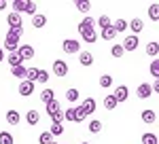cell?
<instances>
[{"mask_svg":"<svg viewBox=\"0 0 159 144\" xmlns=\"http://www.w3.org/2000/svg\"><path fill=\"white\" fill-rule=\"evenodd\" d=\"M21 34H24V25H21V28H9L7 38H4V49L11 51V53H15L17 47H19V38H21Z\"/></svg>","mask_w":159,"mask_h":144,"instance_id":"1","label":"cell"},{"mask_svg":"<svg viewBox=\"0 0 159 144\" xmlns=\"http://www.w3.org/2000/svg\"><path fill=\"white\" fill-rule=\"evenodd\" d=\"M15 53L19 55V60H21V61H24V60H32V57H34V47H32V45H19Z\"/></svg>","mask_w":159,"mask_h":144,"instance_id":"2","label":"cell"},{"mask_svg":"<svg viewBox=\"0 0 159 144\" xmlns=\"http://www.w3.org/2000/svg\"><path fill=\"white\" fill-rule=\"evenodd\" d=\"M61 49H64L66 53H79V51H81V43H79V40H72V38H68V40H64Z\"/></svg>","mask_w":159,"mask_h":144,"instance_id":"3","label":"cell"},{"mask_svg":"<svg viewBox=\"0 0 159 144\" xmlns=\"http://www.w3.org/2000/svg\"><path fill=\"white\" fill-rule=\"evenodd\" d=\"M53 74L55 76H66L68 74V64L61 61V60H55L53 61Z\"/></svg>","mask_w":159,"mask_h":144,"instance_id":"4","label":"cell"},{"mask_svg":"<svg viewBox=\"0 0 159 144\" xmlns=\"http://www.w3.org/2000/svg\"><path fill=\"white\" fill-rule=\"evenodd\" d=\"M127 96H129V89H127L125 85H119V87H117V91L112 93V97L117 100V104H119V102H125Z\"/></svg>","mask_w":159,"mask_h":144,"instance_id":"5","label":"cell"},{"mask_svg":"<svg viewBox=\"0 0 159 144\" xmlns=\"http://www.w3.org/2000/svg\"><path fill=\"white\" fill-rule=\"evenodd\" d=\"M81 108H83V112H85L87 117H89V115H93V112H96V100H93V97H87V100H83Z\"/></svg>","mask_w":159,"mask_h":144,"instance_id":"6","label":"cell"},{"mask_svg":"<svg viewBox=\"0 0 159 144\" xmlns=\"http://www.w3.org/2000/svg\"><path fill=\"white\" fill-rule=\"evenodd\" d=\"M123 51H136V47H138V36H127L125 40H123Z\"/></svg>","mask_w":159,"mask_h":144,"instance_id":"7","label":"cell"},{"mask_svg":"<svg viewBox=\"0 0 159 144\" xmlns=\"http://www.w3.org/2000/svg\"><path fill=\"white\" fill-rule=\"evenodd\" d=\"M19 93H21V96H32V93H34V83L21 81V83H19Z\"/></svg>","mask_w":159,"mask_h":144,"instance_id":"8","label":"cell"},{"mask_svg":"<svg viewBox=\"0 0 159 144\" xmlns=\"http://www.w3.org/2000/svg\"><path fill=\"white\" fill-rule=\"evenodd\" d=\"M7 24L11 25V28H21V15H17V13H9Z\"/></svg>","mask_w":159,"mask_h":144,"instance_id":"9","label":"cell"},{"mask_svg":"<svg viewBox=\"0 0 159 144\" xmlns=\"http://www.w3.org/2000/svg\"><path fill=\"white\" fill-rule=\"evenodd\" d=\"M136 93H138V97H142V100H144V97H151L153 89H151V85H148V83H142L140 87H138V91H136Z\"/></svg>","mask_w":159,"mask_h":144,"instance_id":"10","label":"cell"},{"mask_svg":"<svg viewBox=\"0 0 159 144\" xmlns=\"http://www.w3.org/2000/svg\"><path fill=\"white\" fill-rule=\"evenodd\" d=\"M127 28H132V32H134V36H136L138 32H142V28H144V25H142V19H140V17H134V19L127 24Z\"/></svg>","mask_w":159,"mask_h":144,"instance_id":"11","label":"cell"},{"mask_svg":"<svg viewBox=\"0 0 159 144\" xmlns=\"http://www.w3.org/2000/svg\"><path fill=\"white\" fill-rule=\"evenodd\" d=\"M93 25H96V19H91V17H85L81 24H79V32H85V30H93Z\"/></svg>","mask_w":159,"mask_h":144,"instance_id":"12","label":"cell"},{"mask_svg":"<svg viewBox=\"0 0 159 144\" xmlns=\"http://www.w3.org/2000/svg\"><path fill=\"white\" fill-rule=\"evenodd\" d=\"M79 61H81V66H91V64H93V55H91L89 51H83V53L79 55Z\"/></svg>","mask_w":159,"mask_h":144,"instance_id":"13","label":"cell"},{"mask_svg":"<svg viewBox=\"0 0 159 144\" xmlns=\"http://www.w3.org/2000/svg\"><path fill=\"white\" fill-rule=\"evenodd\" d=\"M25 121H28L30 125H36L38 121H40V115H38L36 110L32 108V110H28V115H25Z\"/></svg>","mask_w":159,"mask_h":144,"instance_id":"14","label":"cell"},{"mask_svg":"<svg viewBox=\"0 0 159 144\" xmlns=\"http://www.w3.org/2000/svg\"><path fill=\"white\" fill-rule=\"evenodd\" d=\"M40 100H43L45 104L53 102V100H55V93H53V89H49V87H47V89H43V93H40Z\"/></svg>","mask_w":159,"mask_h":144,"instance_id":"15","label":"cell"},{"mask_svg":"<svg viewBox=\"0 0 159 144\" xmlns=\"http://www.w3.org/2000/svg\"><path fill=\"white\" fill-rule=\"evenodd\" d=\"M19 119H21V117H19L17 110H9V112H7V123H9V125H17Z\"/></svg>","mask_w":159,"mask_h":144,"instance_id":"16","label":"cell"},{"mask_svg":"<svg viewBox=\"0 0 159 144\" xmlns=\"http://www.w3.org/2000/svg\"><path fill=\"white\" fill-rule=\"evenodd\" d=\"M81 36H83V40H85V43H96V40H98L96 30H85V32H81Z\"/></svg>","mask_w":159,"mask_h":144,"instance_id":"17","label":"cell"},{"mask_svg":"<svg viewBox=\"0 0 159 144\" xmlns=\"http://www.w3.org/2000/svg\"><path fill=\"white\" fill-rule=\"evenodd\" d=\"M142 121H144V123H155V121H157V112H155V110H144V112H142Z\"/></svg>","mask_w":159,"mask_h":144,"instance_id":"18","label":"cell"},{"mask_svg":"<svg viewBox=\"0 0 159 144\" xmlns=\"http://www.w3.org/2000/svg\"><path fill=\"white\" fill-rule=\"evenodd\" d=\"M45 106H47V115H55V112H60V110H61V106H60L57 100H53V102L45 104Z\"/></svg>","mask_w":159,"mask_h":144,"instance_id":"19","label":"cell"},{"mask_svg":"<svg viewBox=\"0 0 159 144\" xmlns=\"http://www.w3.org/2000/svg\"><path fill=\"white\" fill-rule=\"evenodd\" d=\"M36 79H38V68H28V70H25V81L36 83Z\"/></svg>","mask_w":159,"mask_h":144,"instance_id":"20","label":"cell"},{"mask_svg":"<svg viewBox=\"0 0 159 144\" xmlns=\"http://www.w3.org/2000/svg\"><path fill=\"white\" fill-rule=\"evenodd\" d=\"M25 4H28V0H15V2H13V9H15V11L13 13H17V15H19V13H25Z\"/></svg>","mask_w":159,"mask_h":144,"instance_id":"21","label":"cell"},{"mask_svg":"<svg viewBox=\"0 0 159 144\" xmlns=\"http://www.w3.org/2000/svg\"><path fill=\"white\" fill-rule=\"evenodd\" d=\"M25 70H28V68H24V64H21V66L11 68V74H13V76H17V79H25Z\"/></svg>","mask_w":159,"mask_h":144,"instance_id":"22","label":"cell"},{"mask_svg":"<svg viewBox=\"0 0 159 144\" xmlns=\"http://www.w3.org/2000/svg\"><path fill=\"white\" fill-rule=\"evenodd\" d=\"M104 108H106V110H115V108H117V100L112 97V93L104 97Z\"/></svg>","mask_w":159,"mask_h":144,"instance_id":"23","label":"cell"},{"mask_svg":"<svg viewBox=\"0 0 159 144\" xmlns=\"http://www.w3.org/2000/svg\"><path fill=\"white\" fill-rule=\"evenodd\" d=\"M49 133L53 138H55V136H61V133H64V125H61V123H53L49 127Z\"/></svg>","mask_w":159,"mask_h":144,"instance_id":"24","label":"cell"},{"mask_svg":"<svg viewBox=\"0 0 159 144\" xmlns=\"http://www.w3.org/2000/svg\"><path fill=\"white\" fill-rule=\"evenodd\" d=\"M87 115L83 112V108L81 106H74V123H81V121H85Z\"/></svg>","mask_w":159,"mask_h":144,"instance_id":"25","label":"cell"},{"mask_svg":"<svg viewBox=\"0 0 159 144\" xmlns=\"http://www.w3.org/2000/svg\"><path fill=\"white\" fill-rule=\"evenodd\" d=\"M45 24H47V17H45V15H34V17H32V25H34V28H43Z\"/></svg>","mask_w":159,"mask_h":144,"instance_id":"26","label":"cell"},{"mask_svg":"<svg viewBox=\"0 0 159 144\" xmlns=\"http://www.w3.org/2000/svg\"><path fill=\"white\" fill-rule=\"evenodd\" d=\"M115 36H117V32H115V28H112V25L102 30V38H104V40H112Z\"/></svg>","mask_w":159,"mask_h":144,"instance_id":"27","label":"cell"},{"mask_svg":"<svg viewBox=\"0 0 159 144\" xmlns=\"http://www.w3.org/2000/svg\"><path fill=\"white\" fill-rule=\"evenodd\" d=\"M148 15H151V19H153V21H157V19H159V4H157V2H153V4H151Z\"/></svg>","mask_w":159,"mask_h":144,"instance_id":"28","label":"cell"},{"mask_svg":"<svg viewBox=\"0 0 159 144\" xmlns=\"http://www.w3.org/2000/svg\"><path fill=\"white\" fill-rule=\"evenodd\" d=\"M147 53L151 55V57H157V53H159V45H157V43H148V45H147Z\"/></svg>","mask_w":159,"mask_h":144,"instance_id":"29","label":"cell"},{"mask_svg":"<svg viewBox=\"0 0 159 144\" xmlns=\"http://www.w3.org/2000/svg\"><path fill=\"white\" fill-rule=\"evenodd\" d=\"M0 144H15V140L9 132H0Z\"/></svg>","mask_w":159,"mask_h":144,"instance_id":"30","label":"cell"},{"mask_svg":"<svg viewBox=\"0 0 159 144\" xmlns=\"http://www.w3.org/2000/svg\"><path fill=\"white\" fill-rule=\"evenodd\" d=\"M74 7H76V9H79L81 13H87L89 9H91V2H87V0H79V2H76Z\"/></svg>","mask_w":159,"mask_h":144,"instance_id":"31","label":"cell"},{"mask_svg":"<svg viewBox=\"0 0 159 144\" xmlns=\"http://www.w3.org/2000/svg\"><path fill=\"white\" fill-rule=\"evenodd\" d=\"M112 28H115V32H123V30H127V21L125 19H117L112 24Z\"/></svg>","mask_w":159,"mask_h":144,"instance_id":"32","label":"cell"},{"mask_svg":"<svg viewBox=\"0 0 159 144\" xmlns=\"http://www.w3.org/2000/svg\"><path fill=\"white\" fill-rule=\"evenodd\" d=\"M38 142H40V144H51V142H53V136H51L49 132H43L40 136H38Z\"/></svg>","mask_w":159,"mask_h":144,"instance_id":"33","label":"cell"},{"mask_svg":"<svg viewBox=\"0 0 159 144\" xmlns=\"http://www.w3.org/2000/svg\"><path fill=\"white\" fill-rule=\"evenodd\" d=\"M110 85H112V76H108V74H104V76H100V87H104V89H108Z\"/></svg>","mask_w":159,"mask_h":144,"instance_id":"34","label":"cell"},{"mask_svg":"<svg viewBox=\"0 0 159 144\" xmlns=\"http://www.w3.org/2000/svg\"><path fill=\"white\" fill-rule=\"evenodd\" d=\"M142 144H157V136L155 133H144L142 136Z\"/></svg>","mask_w":159,"mask_h":144,"instance_id":"35","label":"cell"},{"mask_svg":"<svg viewBox=\"0 0 159 144\" xmlns=\"http://www.w3.org/2000/svg\"><path fill=\"white\" fill-rule=\"evenodd\" d=\"M9 64H11V68H15V66H21L24 61L19 60V55H17V53H11V55H9Z\"/></svg>","mask_w":159,"mask_h":144,"instance_id":"36","label":"cell"},{"mask_svg":"<svg viewBox=\"0 0 159 144\" xmlns=\"http://www.w3.org/2000/svg\"><path fill=\"white\" fill-rule=\"evenodd\" d=\"M110 53H112V57H117V60H119V57H121V55L125 53V51H123V47H121V45H112Z\"/></svg>","mask_w":159,"mask_h":144,"instance_id":"37","label":"cell"},{"mask_svg":"<svg viewBox=\"0 0 159 144\" xmlns=\"http://www.w3.org/2000/svg\"><path fill=\"white\" fill-rule=\"evenodd\" d=\"M98 24H100V28H102V30H104V28H110V25H112V24H110V17H108V15H102V17L98 19Z\"/></svg>","mask_w":159,"mask_h":144,"instance_id":"38","label":"cell"},{"mask_svg":"<svg viewBox=\"0 0 159 144\" xmlns=\"http://www.w3.org/2000/svg\"><path fill=\"white\" fill-rule=\"evenodd\" d=\"M100 129H102V123L100 121H91L89 123V132L91 133H100Z\"/></svg>","mask_w":159,"mask_h":144,"instance_id":"39","label":"cell"},{"mask_svg":"<svg viewBox=\"0 0 159 144\" xmlns=\"http://www.w3.org/2000/svg\"><path fill=\"white\" fill-rule=\"evenodd\" d=\"M66 97H68L70 102H76V100H79V91H76V89H68V91H66Z\"/></svg>","mask_w":159,"mask_h":144,"instance_id":"40","label":"cell"},{"mask_svg":"<svg viewBox=\"0 0 159 144\" xmlns=\"http://www.w3.org/2000/svg\"><path fill=\"white\" fill-rule=\"evenodd\" d=\"M64 121H74V108H66L64 110Z\"/></svg>","mask_w":159,"mask_h":144,"instance_id":"41","label":"cell"},{"mask_svg":"<svg viewBox=\"0 0 159 144\" xmlns=\"http://www.w3.org/2000/svg\"><path fill=\"white\" fill-rule=\"evenodd\" d=\"M25 13L36 15V2H30V0H28V4H25Z\"/></svg>","mask_w":159,"mask_h":144,"instance_id":"42","label":"cell"},{"mask_svg":"<svg viewBox=\"0 0 159 144\" xmlns=\"http://www.w3.org/2000/svg\"><path fill=\"white\" fill-rule=\"evenodd\" d=\"M36 81L47 83V81H49V72H47V70H38V79H36Z\"/></svg>","mask_w":159,"mask_h":144,"instance_id":"43","label":"cell"},{"mask_svg":"<svg viewBox=\"0 0 159 144\" xmlns=\"http://www.w3.org/2000/svg\"><path fill=\"white\" fill-rule=\"evenodd\" d=\"M151 74H153V76H159V61L157 60L151 61Z\"/></svg>","mask_w":159,"mask_h":144,"instance_id":"44","label":"cell"},{"mask_svg":"<svg viewBox=\"0 0 159 144\" xmlns=\"http://www.w3.org/2000/svg\"><path fill=\"white\" fill-rule=\"evenodd\" d=\"M51 119H53V123H64V110L55 112V115H51Z\"/></svg>","mask_w":159,"mask_h":144,"instance_id":"45","label":"cell"},{"mask_svg":"<svg viewBox=\"0 0 159 144\" xmlns=\"http://www.w3.org/2000/svg\"><path fill=\"white\" fill-rule=\"evenodd\" d=\"M4 7H7V0H0V11H2Z\"/></svg>","mask_w":159,"mask_h":144,"instance_id":"46","label":"cell"},{"mask_svg":"<svg viewBox=\"0 0 159 144\" xmlns=\"http://www.w3.org/2000/svg\"><path fill=\"white\" fill-rule=\"evenodd\" d=\"M0 61H4V51L0 49Z\"/></svg>","mask_w":159,"mask_h":144,"instance_id":"47","label":"cell"},{"mask_svg":"<svg viewBox=\"0 0 159 144\" xmlns=\"http://www.w3.org/2000/svg\"><path fill=\"white\" fill-rule=\"evenodd\" d=\"M51 144H57V142H51Z\"/></svg>","mask_w":159,"mask_h":144,"instance_id":"48","label":"cell"},{"mask_svg":"<svg viewBox=\"0 0 159 144\" xmlns=\"http://www.w3.org/2000/svg\"><path fill=\"white\" fill-rule=\"evenodd\" d=\"M83 144H89V142H83Z\"/></svg>","mask_w":159,"mask_h":144,"instance_id":"49","label":"cell"}]
</instances>
